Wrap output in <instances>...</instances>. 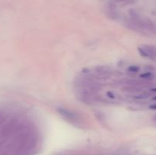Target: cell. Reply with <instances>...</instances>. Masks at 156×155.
Returning <instances> with one entry per match:
<instances>
[{
    "label": "cell",
    "instance_id": "obj_6",
    "mask_svg": "<svg viewBox=\"0 0 156 155\" xmlns=\"http://www.w3.org/2000/svg\"><path fill=\"white\" fill-rule=\"evenodd\" d=\"M139 70H140V68L138 66H136V65H130L128 68V71H129V72L131 73H136L138 72Z\"/></svg>",
    "mask_w": 156,
    "mask_h": 155
},
{
    "label": "cell",
    "instance_id": "obj_1",
    "mask_svg": "<svg viewBox=\"0 0 156 155\" xmlns=\"http://www.w3.org/2000/svg\"><path fill=\"white\" fill-rule=\"evenodd\" d=\"M79 90H85V91H92V92H97L101 88L100 84L98 83L94 79L89 77H79L77 78L76 82Z\"/></svg>",
    "mask_w": 156,
    "mask_h": 155
},
{
    "label": "cell",
    "instance_id": "obj_4",
    "mask_svg": "<svg viewBox=\"0 0 156 155\" xmlns=\"http://www.w3.org/2000/svg\"><path fill=\"white\" fill-rule=\"evenodd\" d=\"M94 73L98 77L106 79L111 77L112 71L111 68L107 66H98L94 68Z\"/></svg>",
    "mask_w": 156,
    "mask_h": 155
},
{
    "label": "cell",
    "instance_id": "obj_10",
    "mask_svg": "<svg viewBox=\"0 0 156 155\" xmlns=\"http://www.w3.org/2000/svg\"><path fill=\"white\" fill-rule=\"evenodd\" d=\"M152 91H155V92H156V88H152Z\"/></svg>",
    "mask_w": 156,
    "mask_h": 155
},
{
    "label": "cell",
    "instance_id": "obj_9",
    "mask_svg": "<svg viewBox=\"0 0 156 155\" xmlns=\"http://www.w3.org/2000/svg\"><path fill=\"white\" fill-rule=\"evenodd\" d=\"M154 121H155V122H156V114H155V115H154Z\"/></svg>",
    "mask_w": 156,
    "mask_h": 155
},
{
    "label": "cell",
    "instance_id": "obj_7",
    "mask_svg": "<svg viewBox=\"0 0 156 155\" xmlns=\"http://www.w3.org/2000/svg\"><path fill=\"white\" fill-rule=\"evenodd\" d=\"M149 107H150V109H156V103H155V104L151 105Z\"/></svg>",
    "mask_w": 156,
    "mask_h": 155
},
{
    "label": "cell",
    "instance_id": "obj_2",
    "mask_svg": "<svg viewBox=\"0 0 156 155\" xmlns=\"http://www.w3.org/2000/svg\"><path fill=\"white\" fill-rule=\"evenodd\" d=\"M57 112L60 114L62 116L66 119L69 120V121L73 122H79L80 121L81 116L78 112H75V111L71 110L69 109H66V108L59 107L56 109Z\"/></svg>",
    "mask_w": 156,
    "mask_h": 155
},
{
    "label": "cell",
    "instance_id": "obj_8",
    "mask_svg": "<svg viewBox=\"0 0 156 155\" xmlns=\"http://www.w3.org/2000/svg\"><path fill=\"white\" fill-rule=\"evenodd\" d=\"M115 2H125V1H127V0H114Z\"/></svg>",
    "mask_w": 156,
    "mask_h": 155
},
{
    "label": "cell",
    "instance_id": "obj_3",
    "mask_svg": "<svg viewBox=\"0 0 156 155\" xmlns=\"http://www.w3.org/2000/svg\"><path fill=\"white\" fill-rule=\"evenodd\" d=\"M139 52L143 56L152 59H156V46L152 45H141L138 48Z\"/></svg>",
    "mask_w": 156,
    "mask_h": 155
},
{
    "label": "cell",
    "instance_id": "obj_11",
    "mask_svg": "<svg viewBox=\"0 0 156 155\" xmlns=\"http://www.w3.org/2000/svg\"><path fill=\"white\" fill-rule=\"evenodd\" d=\"M154 100H156V97H154Z\"/></svg>",
    "mask_w": 156,
    "mask_h": 155
},
{
    "label": "cell",
    "instance_id": "obj_5",
    "mask_svg": "<svg viewBox=\"0 0 156 155\" xmlns=\"http://www.w3.org/2000/svg\"><path fill=\"white\" fill-rule=\"evenodd\" d=\"M140 78L145 80H152V78H154V74H152L150 71H148V72H145L143 74H142L140 75Z\"/></svg>",
    "mask_w": 156,
    "mask_h": 155
}]
</instances>
